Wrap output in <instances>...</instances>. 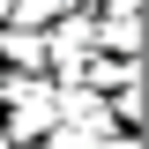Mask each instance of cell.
Wrapping results in <instances>:
<instances>
[{
	"label": "cell",
	"mask_w": 149,
	"mask_h": 149,
	"mask_svg": "<svg viewBox=\"0 0 149 149\" xmlns=\"http://www.w3.org/2000/svg\"><path fill=\"white\" fill-rule=\"evenodd\" d=\"M0 67H15V74L45 67V30H30V22H0Z\"/></svg>",
	"instance_id": "6da1fadb"
},
{
	"label": "cell",
	"mask_w": 149,
	"mask_h": 149,
	"mask_svg": "<svg viewBox=\"0 0 149 149\" xmlns=\"http://www.w3.org/2000/svg\"><path fill=\"white\" fill-rule=\"evenodd\" d=\"M60 8H74V0H15V8H8V22H30V30H45Z\"/></svg>",
	"instance_id": "7a4b0ae2"
},
{
	"label": "cell",
	"mask_w": 149,
	"mask_h": 149,
	"mask_svg": "<svg viewBox=\"0 0 149 149\" xmlns=\"http://www.w3.org/2000/svg\"><path fill=\"white\" fill-rule=\"evenodd\" d=\"M8 149H52V142H45V134H30V142H8Z\"/></svg>",
	"instance_id": "3957f363"
},
{
	"label": "cell",
	"mask_w": 149,
	"mask_h": 149,
	"mask_svg": "<svg viewBox=\"0 0 149 149\" xmlns=\"http://www.w3.org/2000/svg\"><path fill=\"white\" fill-rule=\"evenodd\" d=\"M8 8H15V0H0V22H8Z\"/></svg>",
	"instance_id": "277c9868"
},
{
	"label": "cell",
	"mask_w": 149,
	"mask_h": 149,
	"mask_svg": "<svg viewBox=\"0 0 149 149\" xmlns=\"http://www.w3.org/2000/svg\"><path fill=\"white\" fill-rule=\"evenodd\" d=\"M0 149H8V127H0Z\"/></svg>",
	"instance_id": "5b68a950"
}]
</instances>
